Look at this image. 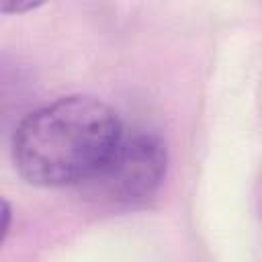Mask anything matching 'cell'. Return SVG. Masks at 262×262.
<instances>
[{
    "label": "cell",
    "mask_w": 262,
    "mask_h": 262,
    "mask_svg": "<svg viewBox=\"0 0 262 262\" xmlns=\"http://www.w3.org/2000/svg\"><path fill=\"white\" fill-rule=\"evenodd\" d=\"M125 127L106 102L72 94L33 113L16 127L12 160L35 186H82L111 158Z\"/></svg>",
    "instance_id": "cell-1"
},
{
    "label": "cell",
    "mask_w": 262,
    "mask_h": 262,
    "mask_svg": "<svg viewBox=\"0 0 262 262\" xmlns=\"http://www.w3.org/2000/svg\"><path fill=\"white\" fill-rule=\"evenodd\" d=\"M168 164L164 139L145 129L123 131L104 166L84 184L88 194L111 207H135L156 194Z\"/></svg>",
    "instance_id": "cell-2"
},
{
    "label": "cell",
    "mask_w": 262,
    "mask_h": 262,
    "mask_svg": "<svg viewBox=\"0 0 262 262\" xmlns=\"http://www.w3.org/2000/svg\"><path fill=\"white\" fill-rule=\"evenodd\" d=\"M47 2L51 0H0V8H2V14H25Z\"/></svg>",
    "instance_id": "cell-3"
},
{
    "label": "cell",
    "mask_w": 262,
    "mask_h": 262,
    "mask_svg": "<svg viewBox=\"0 0 262 262\" xmlns=\"http://www.w3.org/2000/svg\"><path fill=\"white\" fill-rule=\"evenodd\" d=\"M2 217H4L2 233L6 235V233H8V227H10V205H8V201H4V203H2Z\"/></svg>",
    "instance_id": "cell-4"
}]
</instances>
